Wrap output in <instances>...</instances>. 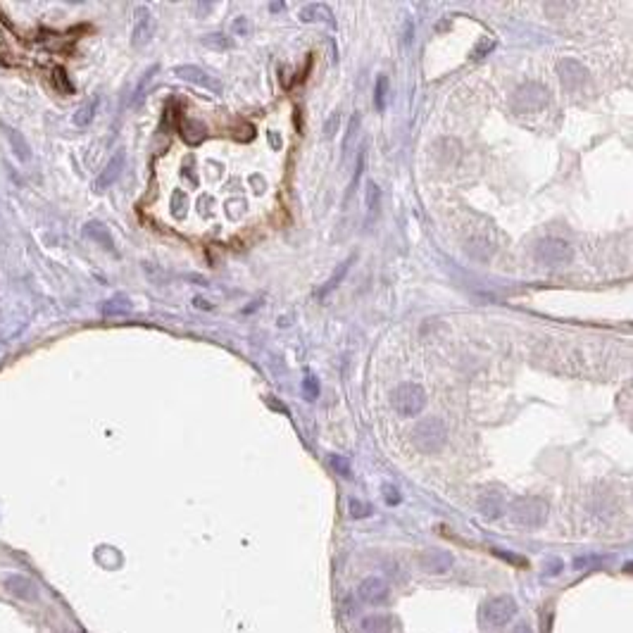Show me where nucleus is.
Listing matches in <instances>:
<instances>
[{
    "label": "nucleus",
    "mask_w": 633,
    "mask_h": 633,
    "mask_svg": "<svg viewBox=\"0 0 633 633\" xmlns=\"http://www.w3.org/2000/svg\"><path fill=\"white\" fill-rule=\"evenodd\" d=\"M509 519L516 526L524 529H539L548 519V502L539 495H524V498L512 500L509 505Z\"/></svg>",
    "instance_id": "obj_1"
},
{
    "label": "nucleus",
    "mask_w": 633,
    "mask_h": 633,
    "mask_svg": "<svg viewBox=\"0 0 633 633\" xmlns=\"http://www.w3.org/2000/svg\"><path fill=\"white\" fill-rule=\"evenodd\" d=\"M516 615V600L512 595H493L488 600L481 602L479 607V619L481 626L486 629H505Z\"/></svg>",
    "instance_id": "obj_2"
},
{
    "label": "nucleus",
    "mask_w": 633,
    "mask_h": 633,
    "mask_svg": "<svg viewBox=\"0 0 633 633\" xmlns=\"http://www.w3.org/2000/svg\"><path fill=\"white\" fill-rule=\"evenodd\" d=\"M412 440L421 453H438L448 440V424L438 417H428L414 426Z\"/></svg>",
    "instance_id": "obj_3"
},
{
    "label": "nucleus",
    "mask_w": 633,
    "mask_h": 633,
    "mask_svg": "<svg viewBox=\"0 0 633 633\" xmlns=\"http://www.w3.org/2000/svg\"><path fill=\"white\" fill-rule=\"evenodd\" d=\"M509 105L514 112H541L543 107L550 105V91L539 81H529L512 93Z\"/></svg>",
    "instance_id": "obj_4"
},
{
    "label": "nucleus",
    "mask_w": 633,
    "mask_h": 633,
    "mask_svg": "<svg viewBox=\"0 0 633 633\" xmlns=\"http://www.w3.org/2000/svg\"><path fill=\"white\" fill-rule=\"evenodd\" d=\"M536 257H539V262H543L546 267H564V264L574 260V250H571L567 241L550 236V238H543L539 246H536Z\"/></svg>",
    "instance_id": "obj_5"
},
{
    "label": "nucleus",
    "mask_w": 633,
    "mask_h": 633,
    "mask_svg": "<svg viewBox=\"0 0 633 633\" xmlns=\"http://www.w3.org/2000/svg\"><path fill=\"white\" fill-rule=\"evenodd\" d=\"M393 405L403 417H417L426 405V393L424 388L417 384H400L393 391Z\"/></svg>",
    "instance_id": "obj_6"
},
{
    "label": "nucleus",
    "mask_w": 633,
    "mask_h": 633,
    "mask_svg": "<svg viewBox=\"0 0 633 633\" xmlns=\"http://www.w3.org/2000/svg\"><path fill=\"white\" fill-rule=\"evenodd\" d=\"M453 553H448V550H440V548H428L424 550V553L419 555V564L421 569L426 571V574H433V576H443L448 574V571L453 569Z\"/></svg>",
    "instance_id": "obj_7"
},
{
    "label": "nucleus",
    "mask_w": 633,
    "mask_h": 633,
    "mask_svg": "<svg viewBox=\"0 0 633 633\" xmlns=\"http://www.w3.org/2000/svg\"><path fill=\"white\" fill-rule=\"evenodd\" d=\"M388 583L381 576H367L357 586V597L367 605H384L388 600Z\"/></svg>",
    "instance_id": "obj_8"
},
{
    "label": "nucleus",
    "mask_w": 633,
    "mask_h": 633,
    "mask_svg": "<svg viewBox=\"0 0 633 633\" xmlns=\"http://www.w3.org/2000/svg\"><path fill=\"white\" fill-rule=\"evenodd\" d=\"M3 586H5V590H8V593H10L12 597H17V600H24V602H36V597H38V588H36V583H33L29 576H22V574H10V576H5Z\"/></svg>",
    "instance_id": "obj_9"
},
{
    "label": "nucleus",
    "mask_w": 633,
    "mask_h": 633,
    "mask_svg": "<svg viewBox=\"0 0 633 633\" xmlns=\"http://www.w3.org/2000/svg\"><path fill=\"white\" fill-rule=\"evenodd\" d=\"M176 77L183 79V81H188V84H193V86L205 88V91H210V93H220L222 91L220 81H217L215 77H210V74H205V72L200 70V67L181 65V67H176Z\"/></svg>",
    "instance_id": "obj_10"
},
{
    "label": "nucleus",
    "mask_w": 633,
    "mask_h": 633,
    "mask_svg": "<svg viewBox=\"0 0 633 633\" xmlns=\"http://www.w3.org/2000/svg\"><path fill=\"white\" fill-rule=\"evenodd\" d=\"M560 79L567 91H576V88H581L588 81V70L581 63H576V60L567 58L560 63Z\"/></svg>",
    "instance_id": "obj_11"
},
{
    "label": "nucleus",
    "mask_w": 633,
    "mask_h": 633,
    "mask_svg": "<svg viewBox=\"0 0 633 633\" xmlns=\"http://www.w3.org/2000/svg\"><path fill=\"white\" fill-rule=\"evenodd\" d=\"M124 162H126V155L124 153H117L114 155V158L107 162V167L103 169V172H100V176L98 179H95V188L98 190H105V188H110L114 181L119 179V174H121V169H124Z\"/></svg>",
    "instance_id": "obj_12"
},
{
    "label": "nucleus",
    "mask_w": 633,
    "mask_h": 633,
    "mask_svg": "<svg viewBox=\"0 0 633 633\" xmlns=\"http://www.w3.org/2000/svg\"><path fill=\"white\" fill-rule=\"evenodd\" d=\"M479 512L486 516V519H500L502 512H505V500H502V495L495 493V491L481 493V498H479Z\"/></svg>",
    "instance_id": "obj_13"
},
{
    "label": "nucleus",
    "mask_w": 633,
    "mask_h": 633,
    "mask_svg": "<svg viewBox=\"0 0 633 633\" xmlns=\"http://www.w3.org/2000/svg\"><path fill=\"white\" fill-rule=\"evenodd\" d=\"M153 33H155V24H153V17H151V12H148L146 8H143L141 12H139V19H136V26H134V38H131V43L136 45V48H141V45H146L148 40L153 38Z\"/></svg>",
    "instance_id": "obj_14"
},
{
    "label": "nucleus",
    "mask_w": 633,
    "mask_h": 633,
    "mask_svg": "<svg viewBox=\"0 0 633 633\" xmlns=\"http://www.w3.org/2000/svg\"><path fill=\"white\" fill-rule=\"evenodd\" d=\"M179 134H181V139L188 143V146H198V143L205 139V124L198 121V119L181 117L179 119Z\"/></svg>",
    "instance_id": "obj_15"
},
{
    "label": "nucleus",
    "mask_w": 633,
    "mask_h": 633,
    "mask_svg": "<svg viewBox=\"0 0 633 633\" xmlns=\"http://www.w3.org/2000/svg\"><path fill=\"white\" fill-rule=\"evenodd\" d=\"M84 236L91 238V241H95L98 246H103L105 250H110V253H114V241H112V236H110V231H107L105 224L88 222L84 227Z\"/></svg>",
    "instance_id": "obj_16"
},
{
    "label": "nucleus",
    "mask_w": 633,
    "mask_h": 633,
    "mask_svg": "<svg viewBox=\"0 0 633 633\" xmlns=\"http://www.w3.org/2000/svg\"><path fill=\"white\" fill-rule=\"evenodd\" d=\"M301 19L303 22H324V24H329V26H336V22H333V15H331V10L326 8L324 3H310V5H305V8L301 10Z\"/></svg>",
    "instance_id": "obj_17"
},
{
    "label": "nucleus",
    "mask_w": 633,
    "mask_h": 633,
    "mask_svg": "<svg viewBox=\"0 0 633 633\" xmlns=\"http://www.w3.org/2000/svg\"><path fill=\"white\" fill-rule=\"evenodd\" d=\"M362 633H391L393 631V617L391 615H367L359 622Z\"/></svg>",
    "instance_id": "obj_18"
},
{
    "label": "nucleus",
    "mask_w": 633,
    "mask_h": 633,
    "mask_svg": "<svg viewBox=\"0 0 633 633\" xmlns=\"http://www.w3.org/2000/svg\"><path fill=\"white\" fill-rule=\"evenodd\" d=\"M3 134L8 136V141H10V146H12V151H15V155H17V160H22V162H26L31 158V151H29V143L24 141V136L17 131V129H12V126H5L3 124Z\"/></svg>",
    "instance_id": "obj_19"
},
{
    "label": "nucleus",
    "mask_w": 633,
    "mask_h": 633,
    "mask_svg": "<svg viewBox=\"0 0 633 633\" xmlns=\"http://www.w3.org/2000/svg\"><path fill=\"white\" fill-rule=\"evenodd\" d=\"M131 310H134V305L129 303L124 296H117V298H112V301H105L100 305L103 317H124V315H131Z\"/></svg>",
    "instance_id": "obj_20"
},
{
    "label": "nucleus",
    "mask_w": 633,
    "mask_h": 633,
    "mask_svg": "<svg viewBox=\"0 0 633 633\" xmlns=\"http://www.w3.org/2000/svg\"><path fill=\"white\" fill-rule=\"evenodd\" d=\"M98 105H100L98 95L88 98L86 103L77 110V114H74V124H77V126H88V124H91L93 117H95V112H98Z\"/></svg>",
    "instance_id": "obj_21"
},
{
    "label": "nucleus",
    "mask_w": 633,
    "mask_h": 633,
    "mask_svg": "<svg viewBox=\"0 0 633 633\" xmlns=\"http://www.w3.org/2000/svg\"><path fill=\"white\" fill-rule=\"evenodd\" d=\"M350 264H352V257H348V260H345V262H340V264H338L336 271H333V276L329 278V281H326L324 288L319 291V298H326L333 288H336V286H338L340 281H343L345 274H348V269H350Z\"/></svg>",
    "instance_id": "obj_22"
},
{
    "label": "nucleus",
    "mask_w": 633,
    "mask_h": 633,
    "mask_svg": "<svg viewBox=\"0 0 633 633\" xmlns=\"http://www.w3.org/2000/svg\"><path fill=\"white\" fill-rule=\"evenodd\" d=\"M388 91H391V84H388V77H386V74H379L377 88H374V105H377V110H379V112H384V110H386Z\"/></svg>",
    "instance_id": "obj_23"
},
{
    "label": "nucleus",
    "mask_w": 633,
    "mask_h": 633,
    "mask_svg": "<svg viewBox=\"0 0 633 633\" xmlns=\"http://www.w3.org/2000/svg\"><path fill=\"white\" fill-rule=\"evenodd\" d=\"M364 165H367V146L359 148V153H357L355 174H352V181H350V188H348V198H350V193H355L357 183H359V179H362V174H364Z\"/></svg>",
    "instance_id": "obj_24"
},
{
    "label": "nucleus",
    "mask_w": 633,
    "mask_h": 633,
    "mask_svg": "<svg viewBox=\"0 0 633 633\" xmlns=\"http://www.w3.org/2000/svg\"><path fill=\"white\" fill-rule=\"evenodd\" d=\"M202 45H207V48H215V50H229L231 45V40L224 36V33H212V36H205L202 38Z\"/></svg>",
    "instance_id": "obj_25"
},
{
    "label": "nucleus",
    "mask_w": 633,
    "mask_h": 633,
    "mask_svg": "<svg viewBox=\"0 0 633 633\" xmlns=\"http://www.w3.org/2000/svg\"><path fill=\"white\" fill-rule=\"evenodd\" d=\"M303 396H305V400H310V403L319 398V381L315 377L303 379Z\"/></svg>",
    "instance_id": "obj_26"
},
{
    "label": "nucleus",
    "mask_w": 633,
    "mask_h": 633,
    "mask_svg": "<svg viewBox=\"0 0 633 633\" xmlns=\"http://www.w3.org/2000/svg\"><path fill=\"white\" fill-rule=\"evenodd\" d=\"M331 467L336 469V472L343 476V479H350L352 472H350V462L343 458V455H331Z\"/></svg>",
    "instance_id": "obj_27"
},
{
    "label": "nucleus",
    "mask_w": 633,
    "mask_h": 633,
    "mask_svg": "<svg viewBox=\"0 0 633 633\" xmlns=\"http://www.w3.org/2000/svg\"><path fill=\"white\" fill-rule=\"evenodd\" d=\"M348 507H350V516H352V519H364V516H369V512H372V507L364 505V502H359L357 498H352L348 502Z\"/></svg>",
    "instance_id": "obj_28"
},
{
    "label": "nucleus",
    "mask_w": 633,
    "mask_h": 633,
    "mask_svg": "<svg viewBox=\"0 0 633 633\" xmlns=\"http://www.w3.org/2000/svg\"><path fill=\"white\" fill-rule=\"evenodd\" d=\"M379 202H381V188L377 183H369V190H367V207H369V212H377Z\"/></svg>",
    "instance_id": "obj_29"
},
{
    "label": "nucleus",
    "mask_w": 633,
    "mask_h": 633,
    "mask_svg": "<svg viewBox=\"0 0 633 633\" xmlns=\"http://www.w3.org/2000/svg\"><path fill=\"white\" fill-rule=\"evenodd\" d=\"M155 72H158V67H151V70H148V72H146V77H143V81H141V84H139V88H136V95H134V103H136V105H139V103H141V98H143V95H146V93H143V91H146L148 81H151V79H153V74H155Z\"/></svg>",
    "instance_id": "obj_30"
},
{
    "label": "nucleus",
    "mask_w": 633,
    "mask_h": 633,
    "mask_svg": "<svg viewBox=\"0 0 633 633\" xmlns=\"http://www.w3.org/2000/svg\"><path fill=\"white\" fill-rule=\"evenodd\" d=\"M53 74H55V86H58V88H63L65 93H74V86L70 84V79H67L65 70H60V67H58V70L53 72Z\"/></svg>",
    "instance_id": "obj_31"
},
{
    "label": "nucleus",
    "mask_w": 633,
    "mask_h": 633,
    "mask_svg": "<svg viewBox=\"0 0 633 633\" xmlns=\"http://www.w3.org/2000/svg\"><path fill=\"white\" fill-rule=\"evenodd\" d=\"M357 126H359V114H352V119H350V126H348V136H345V141H343V153L348 151L350 148V139L352 136H355V131H357Z\"/></svg>",
    "instance_id": "obj_32"
},
{
    "label": "nucleus",
    "mask_w": 633,
    "mask_h": 633,
    "mask_svg": "<svg viewBox=\"0 0 633 633\" xmlns=\"http://www.w3.org/2000/svg\"><path fill=\"white\" fill-rule=\"evenodd\" d=\"M384 500L388 502V505H400V493H398V488L384 486Z\"/></svg>",
    "instance_id": "obj_33"
},
{
    "label": "nucleus",
    "mask_w": 633,
    "mask_h": 633,
    "mask_svg": "<svg viewBox=\"0 0 633 633\" xmlns=\"http://www.w3.org/2000/svg\"><path fill=\"white\" fill-rule=\"evenodd\" d=\"M338 119H340V114L333 112V117H329V121H326V126H324V136H326V139H329V136L338 129Z\"/></svg>",
    "instance_id": "obj_34"
},
{
    "label": "nucleus",
    "mask_w": 633,
    "mask_h": 633,
    "mask_svg": "<svg viewBox=\"0 0 633 633\" xmlns=\"http://www.w3.org/2000/svg\"><path fill=\"white\" fill-rule=\"evenodd\" d=\"M234 29L241 33V36H248V22H246V17H238L236 24H234Z\"/></svg>",
    "instance_id": "obj_35"
},
{
    "label": "nucleus",
    "mask_w": 633,
    "mask_h": 633,
    "mask_svg": "<svg viewBox=\"0 0 633 633\" xmlns=\"http://www.w3.org/2000/svg\"><path fill=\"white\" fill-rule=\"evenodd\" d=\"M512 633H536V631H534V626H531V624L521 622V624H516V626H514V631H512Z\"/></svg>",
    "instance_id": "obj_36"
},
{
    "label": "nucleus",
    "mask_w": 633,
    "mask_h": 633,
    "mask_svg": "<svg viewBox=\"0 0 633 633\" xmlns=\"http://www.w3.org/2000/svg\"><path fill=\"white\" fill-rule=\"evenodd\" d=\"M269 10H271V12H281V10H283V3H271V5H269Z\"/></svg>",
    "instance_id": "obj_37"
}]
</instances>
